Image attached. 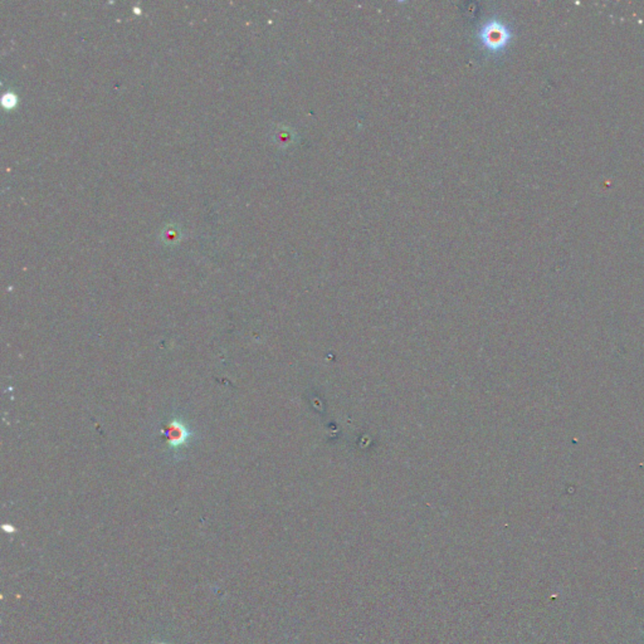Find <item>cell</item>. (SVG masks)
I'll list each match as a JSON object with an SVG mask.
<instances>
[{
    "label": "cell",
    "mask_w": 644,
    "mask_h": 644,
    "mask_svg": "<svg viewBox=\"0 0 644 644\" xmlns=\"http://www.w3.org/2000/svg\"><path fill=\"white\" fill-rule=\"evenodd\" d=\"M481 37H482V42L485 43L487 48L497 51V49L505 47L507 42L510 41L511 34H510V31L504 24H501L499 21H492L490 24L486 26L485 29L482 31Z\"/></svg>",
    "instance_id": "6da1fadb"
},
{
    "label": "cell",
    "mask_w": 644,
    "mask_h": 644,
    "mask_svg": "<svg viewBox=\"0 0 644 644\" xmlns=\"http://www.w3.org/2000/svg\"><path fill=\"white\" fill-rule=\"evenodd\" d=\"M176 235H178V232H176L175 229L173 228V227H169V228L166 229L165 232H164V237H165L166 240H173Z\"/></svg>",
    "instance_id": "7a4b0ae2"
}]
</instances>
